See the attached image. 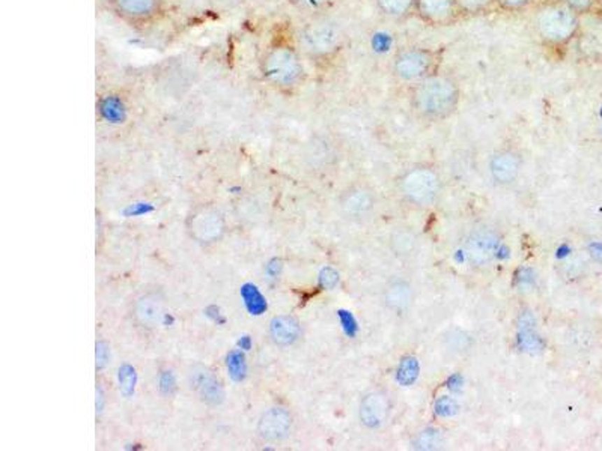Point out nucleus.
Listing matches in <instances>:
<instances>
[{"label": "nucleus", "instance_id": "9", "mask_svg": "<svg viewBox=\"0 0 602 451\" xmlns=\"http://www.w3.org/2000/svg\"><path fill=\"white\" fill-rule=\"evenodd\" d=\"M189 384L193 393L210 406L220 405L224 400L222 380L206 366L196 364L189 371Z\"/></svg>", "mask_w": 602, "mask_h": 451}, {"label": "nucleus", "instance_id": "35", "mask_svg": "<svg viewBox=\"0 0 602 451\" xmlns=\"http://www.w3.org/2000/svg\"><path fill=\"white\" fill-rule=\"evenodd\" d=\"M160 387H162V390L169 391V393H171V390L175 388V379H173V375L171 374V371H164V374L162 375Z\"/></svg>", "mask_w": 602, "mask_h": 451}, {"label": "nucleus", "instance_id": "32", "mask_svg": "<svg viewBox=\"0 0 602 451\" xmlns=\"http://www.w3.org/2000/svg\"><path fill=\"white\" fill-rule=\"evenodd\" d=\"M320 280H321L322 288H325V289H333V288H336V284L339 283V274H338V271H336V269H333V268H325V269H322V272H321Z\"/></svg>", "mask_w": 602, "mask_h": 451}, {"label": "nucleus", "instance_id": "7", "mask_svg": "<svg viewBox=\"0 0 602 451\" xmlns=\"http://www.w3.org/2000/svg\"><path fill=\"white\" fill-rule=\"evenodd\" d=\"M190 235L199 242H215L224 233V219L219 209L202 207L193 212L189 220Z\"/></svg>", "mask_w": 602, "mask_h": 451}, {"label": "nucleus", "instance_id": "12", "mask_svg": "<svg viewBox=\"0 0 602 451\" xmlns=\"http://www.w3.org/2000/svg\"><path fill=\"white\" fill-rule=\"evenodd\" d=\"M390 397L386 391L375 390L364 396L359 406L360 423L368 429H380L390 417Z\"/></svg>", "mask_w": 602, "mask_h": 451}, {"label": "nucleus", "instance_id": "8", "mask_svg": "<svg viewBox=\"0 0 602 451\" xmlns=\"http://www.w3.org/2000/svg\"><path fill=\"white\" fill-rule=\"evenodd\" d=\"M500 249V237L492 229L473 232L466 242V253L473 267L483 268L496 259Z\"/></svg>", "mask_w": 602, "mask_h": 451}, {"label": "nucleus", "instance_id": "28", "mask_svg": "<svg viewBox=\"0 0 602 451\" xmlns=\"http://www.w3.org/2000/svg\"><path fill=\"white\" fill-rule=\"evenodd\" d=\"M228 367L231 371V376L236 380H241L244 378L245 374V362H244V357L238 352H232L228 358Z\"/></svg>", "mask_w": 602, "mask_h": 451}, {"label": "nucleus", "instance_id": "29", "mask_svg": "<svg viewBox=\"0 0 602 451\" xmlns=\"http://www.w3.org/2000/svg\"><path fill=\"white\" fill-rule=\"evenodd\" d=\"M585 268V263L581 259H571L566 260L565 263H561L560 267V272L564 274L565 277H578L581 271Z\"/></svg>", "mask_w": 602, "mask_h": 451}, {"label": "nucleus", "instance_id": "22", "mask_svg": "<svg viewBox=\"0 0 602 451\" xmlns=\"http://www.w3.org/2000/svg\"><path fill=\"white\" fill-rule=\"evenodd\" d=\"M443 444V434L440 429L428 427L417 434L414 438L413 445L419 450H437Z\"/></svg>", "mask_w": 602, "mask_h": 451}, {"label": "nucleus", "instance_id": "36", "mask_svg": "<svg viewBox=\"0 0 602 451\" xmlns=\"http://www.w3.org/2000/svg\"><path fill=\"white\" fill-rule=\"evenodd\" d=\"M601 2H602V0H601Z\"/></svg>", "mask_w": 602, "mask_h": 451}, {"label": "nucleus", "instance_id": "18", "mask_svg": "<svg viewBox=\"0 0 602 451\" xmlns=\"http://www.w3.org/2000/svg\"><path fill=\"white\" fill-rule=\"evenodd\" d=\"M413 301V288L406 280H393L384 290V302L396 313L406 311Z\"/></svg>", "mask_w": 602, "mask_h": 451}, {"label": "nucleus", "instance_id": "1", "mask_svg": "<svg viewBox=\"0 0 602 451\" xmlns=\"http://www.w3.org/2000/svg\"><path fill=\"white\" fill-rule=\"evenodd\" d=\"M461 100V87L453 75L433 73L416 84L410 92L411 109L422 119L441 121L449 117Z\"/></svg>", "mask_w": 602, "mask_h": 451}, {"label": "nucleus", "instance_id": "6", "mask_svg": "<svg viewBox=\"0 0 602 451\" xmlns=\"http://www.w3.org/2000/svg\"><path fill=\"white\" fill-rule=\"evenodd\" d=\"M440 178L433 169L420 168L410 169L401 178V190L406 198L419 207H429L440 194Z\"/></svg>", "mask_w": 602, "mask_h": 451}, {"label": "nucleus", "instance_id": "34", "mask_svg": "<svg viewBox=\"0 0 602 451\" xmlns=\"http://www.w3.org/2000/svg\"><path fill=\"white\" fill-rule=\"evenodd\" d=\"M533 0H497V5L505 11H519V9L529 6Z\"/></svg>", "mask_w": 602, "mask_h": 451}, {"label": "nucleus", "instance_id": "19", "mask_svg": "<svg viewBox=\"0 0 602 451\" xmlns=\"http://www.w3.org/2000/svg\"><path fill=\"white\" fill-rule=\"evenodd\" d=\"M380 11L390 18H406L416 14V0H375Z\"/></svg>", "mask_w": 602, "mask_h": 451}, {"label": "nucleus", "instance_id": "33", "mask_svg": "<svg viewBox=\"0 0 602 451\" xmlns=\"http://www.w3.org/2000/svg\"><path fill=\"white\" fill-rule=\"evenodd\" d=\"M561 2H565L572 11L580 14H585L587 11H590L592 6L595 5L596 0H561Z\"/></svg>", "mask_w": 602, "mask_h": 451}, {"label": "nucleus", "instance_id": "25", "mask_svg": "<svg viewBox=\"0 0 602 451\" xmlns=\"http://www.w3.org/2000/svg\"><path fill=\"white\" fill-rule=\"evenodd\" d=\"M241 293L245 300V304H248V309L252 311V315H261V313L266 309V302L264 297L255 286L248 284V286L243 288Z\"/></svg>", "mask_w": 602, "mask_h": 451}, {"label": "nucleus", "instance_id": "21", "mask_svg": "<svg viewBox=\"0 0 602 451\" xmlns=\"http://www.w3.org/2000/svg\"><path fill=\"white\" fill-rule=\"evenodd\" d=\"M100 113L110 124H122L127 117L125 104L116 95H107L103 98L100 101Z\"/></svg>", "mask_w": 602, "mask_h": 451}, {"label": "nucleus", "instance_id": "20", "mask_svg": "<svg viewBox=\"0 0 602 451\" xmlns=\"http://www.w3.org/2000/svg\"><path fill=\"white\" fill-rule=\"evenodd\" d=\"M390 247L401 258H408L417 249V237L408 229H398L392 235Z\"/></svg>", "mask_w": 602, "mask_h": 451}, {"label": "nucleus", "instance_id": "17", "mask_svg": "<svg viewBox=\"0 0 602 451\" xmlns=\"http://www.w3.org/2000/svg\"><path fill=\"white\" fill-rule=\"evenodd\" d=\"M270 337L274 345L288 348L297 343L301 337V323L289 315H280L270 322Z\"/></svg>", "mask_w": 602, "mask_h": 451}, {"label": "nucleus", "instance_id": "24", "mask_svg": "<svg viewBox=\"0 0 602 451\" xmlns=\"http://www.w3.org/2000/svg\"><path fill=\"white\" fill-rule=\"evenodd\" d=\"M417 376H419V362H417V360L413 358V357L403 358L401 361L399 369H398V375H396L399 384L408 387V385L413 384L414 380L417 379Z\"/></svg>", "mask_w": 602, "mask_h": 451}, {"label": "nucleus", "instance_id": "23", "mask_svg": "<svg viewBox=\"0 0 602 451\" xmlns=\"http://www.w3.org/2000/svg\"><path fill=\"white\" fill-rule=\"evenodd\" d=\"M459 14L479 15L491 11L497 5V0H457Z\"/></svg>", "mask_w": 602, "mask_h": 451}, {"label": "nucleus", "instance_id": "15", "mask_svg": "<svg viewBox=\"0 0 602 451\" xmlns=\"http://www.w3.org/2000/svg\"><path fill=\"white\" fill-rule=\"evenodd\" d=\"M522 158L515 149H501L492 155L489 172L492 179L499 185H510L517 181L521 172Z\"/></svg>", "mask_w": 602, "mask_h": 451}, {"label": "nucleus", "instance_id": "31", "mask_svg": "<svg viewBox=\"0 0 602 451\" xmlns=\"http://www.w3.org/2000/svg\"><path fill=\"white\" fill-rule=\"evenodd\" d=\"M96 367L103 369L108 364V360H110V348L106 341H98L96 343Z\"/></svg>", "mask_w": 602, "mask_h": 451}, {"label": "nucleus", "instance_id": "3", "mask_svg": "<svg viewBox=\"0 0 602 451\" xmlns=\"http://www.w3.org/2000/svg\"><path fill=\"white\" fill-rule=\"evenodd\" d=\"M261 73L271 86L282 91L294 89L303 80L304 68L294 47L279 44L271 47L261 61Z\"/></svg>", "mask_w": 602, "mask_h": 451}, {"label": "nucleus", "instance_id": "16", "mask_svg": "<svg viewBox=\"0 0 602 451\" xmlns=\"http://www.w3.org/2000/svg\"><path fill=\"white\" fill-rule=\"evenodd\" d=\"M341 209L350 219H361L375 207V195L364 187H352L341 195Z\"/></svg>", "mask_w": 602, "mask_h": 451}, {"label": "nucleus", "instance_id": "2", "mask_svg": "<svg viewBox=\"0 0 602 451\" xmlns=\"http://www.w3.org/2000/svg\"><path fill=\"white\" fill-rule=\"evenodd\" d=\"M578 14L561 0H552L538 8L535 29L538 36L547 45H566L578 31Z\"/></svg>", "mask_w": 602, "mask_h": 451}, {"label": "nucleus", "instance_id": "13", "mask_svg": "<svg viewBox=\"0 0 602 451\" xmlns=\"http://www.w3.org/2000/svg\"><path fill=\"white\" fill-rule=\"evenodd\" d=\"M164 306V297L160 292H143L133 304L134 320L145 330H155L163 320Z\"/></svg>", "mask_w": 602, "mask_h": 451}, {"label": "nucleus", "instance_id": "11", "mask_svg": "<svg viewBox=\"0 0 602 451\" xmlns=\"http://www.w3.org/2000/svg\"><path fill=\"white\" fill-rule=\"evenodd\" d=\"M294 424L292 414L286 408L273 406L262 413L258 421V435L266 443H280L289 436Z\"/></svg>", "mask_w": 602, "mask_h": 451}, {"label": "nucleus", "instance_id": "10", "mask_svg": "<svg viewBox=\"0 0 602 451\" xmlns=\"http://www.w3.org/2000/svg\"><path fill=\"white\" fill-rule=\"evenodd\" d=\"M113 13L124 22L145 24L163 11V0H108Z\"/></svg>", "mask_w": 602, "mask_h": 451}, {"label": "nucleus", "instance_id": "4", "mask_svg": "<svg viewBox=\"0 0 602 451\" xmlns=\"http://www.w3.org/2000/svg\"><path fill=\"white\" fill-rule=\"evenodd\" d=\"M440 54L427 47H408L393 57L392 71L396 80L416 84L438 71Z\"/></svg>", "mask_w": 602, "mask_h": 451}, {"label": "nucleus", "instance_id": "27", "mask_svg": "<svg viewBox=\"0 0 602 451\" xmlns=\"http://www.w3.org/2000/svg\"><path fill=\"white\" fill-rule=\"evenodd\" d=\"M458 409L459 406L457 404V400H453L452 397L443 396L436 401V413L440 417H453L458 413Z\"/></svg>", "mask_w": 602, "mask_h": 451}, {"label": "nucleus", "instance_id": "14", "mask_svg": "<svg viewBox=\"0 0 602 451\" xmlns=\"http://www.w3.org/2000/svg\"><path fill=\"white\" fill-rule=\"evenodd\" d=\"M416 14L431 26H447L459 15L457 0H416Z\"/></svg>", "mask_w": 602, "mask_h": 451}, {"label": "nucleus", "instance_id": "30", "mask_svg": "<svg viewBox=\"0 0 602 451\" xmlns=\"http://www.w3.org/2000/svg\"><path fill=\"white\" fill-rule=\"evenodd\" d=\"M327 2L329 0H289V3L294 5L295 8L309 13L320 11V9H322L325 5H327Z\"/></svg>", "mask_w": 602, "mask_h": 451}, {"label": "nucleus", "instance_id": "5", "mask_svg": "<svg viewBox=\"0 0 602 451\" xmlns=\"http://www.w3.org/2000/svg\"><path fill=\"white\" fill-rule=\"evenodd\" d=\"M339 26L329 18H315L300 32V45L313 57H327L336 53L342 44Z\"/></svg>", "mask_w": 602, "mask_h": 451}, {"label": "nucleus", "instance_id": "26", "mask_svg": "<svg viewBox=\"0 0 602 451\" xmlns=\"http://www.w3.org/2000/svg\"><path fill=\"white\" fill-rule=\"evenodd\" d=\"M134 369H131L130 366H124L122 369H120V387L125 396H130L134 391Z\"/></svg>", "mask_w": 602, "mask_h": 451}]
</instances>
